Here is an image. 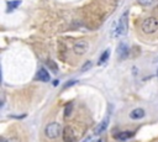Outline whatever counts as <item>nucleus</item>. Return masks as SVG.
<instances>
[{
    "instance_id": "obj_13",
    "label": "nucleus",
    "mask_w": 158,
    "mask_h": 142,
    "mask_svg": "<svg viewBox=\"0 0 158 142\" xmlns=\"http://www.w3.org/2000/svg\"><path fill=\"white\" fill-rule=\"evenodd\" d=\"M153 1L154 0H137V3L142 6H149V5L153 4Z\"/></svg>"
},
{
    "instance_id": "obj_1",
    "label": "nucleus",
    "mask_w": 158,
    "mask_h": 142,
    "mask_svg": "<svg viewBox=\"0 0 158 142\" xmlns=\"http://www.w3.org/2000/svg\"><path fill=\"white\" fill-rule=\"evenodd\" d=\"M141 30L146 35H153L158 31V19L154 16H149L145 19L141 24Z\"/></svg>"
},
{
    "instance_id": "obj_9",
    "label": "nucleus",
    "mask_w": 158,
    "mask_h": 142,
    "mask_svg": "<svg viewBox=\"0 0 158 142\" xmlns=\"http://www.w3.org/2000/svg\"><path fill=\"white\" fill-rule=\"evenodd\" d=\"M37 78L41 82H49V79H51V76H49V73L46 70L45 68H41L38 70V74H37Z\"/></svg>"
},
{
    "instance_id": "obj_2",
    "label": "nucleus",
    "mask_w": 158,
    "mask_h": 142,
    "mask_svg": "<svg viewBox=\"0 0 158 142\" xmlns=\"http://www.w3.org/2000/svg\"><path fill=\"white\" fill-rule=\"evenodd\" d=\"M61 132H62V126H61V124H58V122L48 124L45 129L46 136H47L48 138H51V140H55V138L59 137Z\"/></svg>"
},
{
    "instance_id": "obj_3",
    "label": "nucleus",
    "mask_w": 158,
    "mask_h": 142,
    "mask_svg": "<svg viewBox=\"0 0 158 142\" xmlns=\"http://www.w3.org/2000/svg\"><path fill=\"white\" fill-rule=\"evenodd\" d=\"M127 12H124V15L120 17V20H118L117 22V26H114V36L117 37V36H122V35L126 32L127 30Z\"/></svg>"
},
{
    "instance_id": "obj_14",
    "label": "nucleus",
    "mask_w": 158,
    "mask_h": 142,
    "mask_svg": "<svg viewBox=\"0 0 158 142\" xmlns=\"http://www.w3.org/2000/svg\"><path fill=\"white\" fill-rule=\"evenodd\" d=\"M72 109H73V105H72V104H67L66 105V109H64V116H66V118H68V116L70 115Z\"/></svg>"
},
{
    "instance_id": "obj_15",
    "label": "nucleus",
    "mask_w": 158,
    "mask_h": 142,
    "mask_svg": "<svg viewBox=\"0 0 158 142\" xmlns=\"http://www.w3.org/2000/svg\"><path fill=\"white\" fill-rule=\"evenodd\" d=\"M90 67H92V62H90V61H88V62H85V63H84V66L82 67V69H80V70H82V72H85V70L89 69Z\"/></svg>"
},
{
    "instance_id": "obj_6",
    "label": "nucleus",
    "mask_w": 158,
    "mask_h": 142,
    "mask_svg": "<svg viewBox=\"0 0 158 142\" xmlns=\"http://www.w3.org/2000/svg\"><path fill=\"white\" fill-rule=\"evenodd\" d=\"M107 125H109V118H105L99 124L98 126L95 127V130H94V135H100V133H103L104 131H105V130L107 129Z\"/></svg>"
},
{
    "instance_id": "obj_4",
    "label": "nucleus",
    "mask_w": 158,
    "mask_h": 142,
    "mask_svg": "<svg viewBox=\"0 0 158 142\" xmlns=\"http://www.w3.org/2000/svg\"><path fill=\"white\" fill-rule=\"evenodd\" d=\"M78 133L74 131L72 126H67L63 131V141L64 142H77Z\"/></svg>"
},
{
    "instance_id": "obj_17",
    "label": "nucleus",
    "mask_w": 158,
    "mask_h": 142,
    "mask_svg": "<svg viewBox=\"0 0 158 142\" xmlns=\"http://www.w3.org/2000/svg\"><path fill=\"white\" fill-rule=\"evenodd\" d=\"M92 140H93V137H92V136H89V137L85 138V140H84L83 142H92Z\"/></svg>"
},
{
    "instance_id": "obj_7",
    "label": "nucleus",
    "mask_w": 158,
    "mask_h": 142,
    "mask_svg": "<svg viewBox=\"0 0 158 142\" xmlns=\"http://www.w3.org/2000/svg\"><path fill=\"white\" fill-rule=\"evenodd\" d=\"M117 55L120 56V58L121 59H125V58H127L128 57V46L126 43H120V46H118V48H117Z\"/></svg>"
},
{
    "instance_id": "obj_18",
    "label": "nucleus",
    "mask_w": 158,
    "mask_h": 142,
    "mask_svg": "<svg viewBox=\"0 0 158 142\" xmlns=\"http://www.w3.org/2000/svg\"><path fill=\"white\" fill-rule=\"evenodd\" d=\"M6 142H19V140H17V138H10V140Z\"/></svg>"
},
{
    "instance_id": "obj_12",
    "label": "nucleus",
    "mask_w": 158,
    "mask_h": 142,
    "mask_svg": "<svg viewBox=\"0 0 158 142\" xmlns=\"http://www.w3.org/2000/svg\"><path fill=\"white\" fill-rule=\"evenodd\" d=\"M21 4V1L20 0H15V1H9L8 3V5H9V10H13V9H15V8H17Z\"/></svg>"
},
{
    "instance_id": "obj_10",
    "label": "nucleus",
    "mask_w": 158,
    "mask_h": 142,
    "mask_svg": "<svg viewBox=\"0 0 158 142\" xmlns=\"http://www.w3.org/2000/svg\"><path fill=\"white\" fill-rule=\"evenodd\" d=\"M134 132L132 131H125V132H121V133H118L116 138L117 140H120V141H125V140H128V138H131L132 136H134Z\"/></svg>"
},
{
    "instance_id": "obj_16",
    "label": "nucleus",
    "mask_w": 158,
    "mask_h": 142,
    "mask_svg": "<svg viewBox=\"0 0 158 142\" xmlns=\"http://www.w3.org/2000/svg\"><path fill=\"white\" fill-rule=\"evenodd\" d=\"M75 83H77V80H70V82H67L66 85H64V88H69V87H72V85L75 84Z\"/></svg>"
},
{
    "instance_id": "obj_5",
    "label": "nucleus",
    "mask_w": 158,
    "mask_h": 142,
    "mask_svg": "<svg viewBox=\"0 0 158 142\" xmlns=\"http://www.w3.org/2000/svg\"><path fill=\"white\" fill-rule=\"evenodd\" d=\"M88 49H89V43L84 40L75 42L74 46H73V51H74L75 55H78V56H82V55H84V53H87Z\"/></svg>"
},
{
    "instance_id": "obj_8",
    "label": "nucleus",
    "mask_w": 158,
    "mask_h": 142,
    "mask_svg": "<svg viewBox=\"0 0 158 142\" xmlns=\"http://www.w3.org/2000/svg\"><path fill=\"white\" fill-rule=\"evenodd\" d=\"M145 110L141 109V108H136L134 109L132 111L130 112V118L132 120H138V119H142V118H145Z\"/></svg>"
},
{
    "instance_id": "obj_11",
    "label": "nucleus",
    "mask_w": 158,
    "mask_h": 142,
    "mask_svg": "<svg viewBox=\"0 0 158 142\" xmlns=\"http://www.w3.org/2000/svg\"><path fill=\"white\" fill-rule=\"evenodd\" d=\"M109 55H110V51H109V49H106V51L101 55V57H100V59H99V64H103V63L105 62L107 58H109Z\"/></svg>"
}]
</instances>
